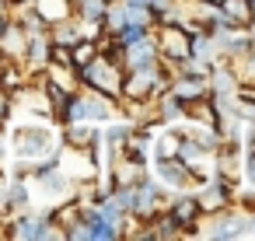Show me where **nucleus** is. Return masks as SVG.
<instances>
[{"label": "nucleus", "mask_w": 255, "mask_h": 241, "mask_svg": "<svg viewBox=\"0 0 255 241\" xmlns=\"http://www.w3.org/2000/svg\"><path fill=\"white\" fill-rule=\"evenodd\" d=\"M4 112H7V98L0 95V119H4Z\"/></svg>", "instance_id": "3"}, {"label": "nucleus", "mask_w": 255, "mask_h": 241, "mask_svg": "<svg viewBox=\"0 0 255 241\" xmlns=\"http://www.w3.org/2000/svg\"><path fill=\"white\" fill-rule=\"evenodd\" d=\"M49 231H46V224H39V220H21L18 224V231H14V238H46Z\"/></svg>", "instance_id": "1"}, {"label": "nucleus", "mask_w": 255, "mask_h": 241, "mask_svg": "<svg viewBox=\"0 0 255 241\" xmlns=\"http://www.w3.org/2000/svg\"><path fill=\"white\" fill-rule=\"evenodd\" d=\"M252 178H255V157H252Z\"/></svg>", "instance_id": "4"}, {"label": "nucleus", "mask_w": 255, "mask_h": 241, "mask_svg": "<svg viewBox=\"0 0 255 241\" xmlns=\"http://www.w3.org/2000/svg\"><path fill=\"white\" fill-rule=\"evenodd\" d=\"M143 35V28H126V35H123V42H136Z\"/></svg>", "instance_id": "2"}]
</instances>
